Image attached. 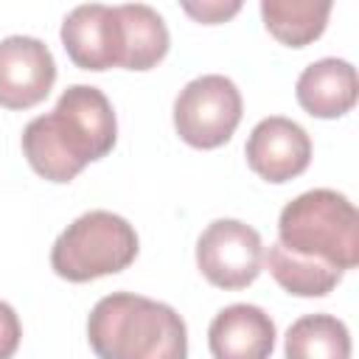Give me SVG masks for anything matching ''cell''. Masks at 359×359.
<instances>
[{
    "mask_svg": "<svg viewBox=\"0 0 359 359\" xmlns=\"http://www.w3.org/2000/svg\"><path fill=\"white\" fill-rule=\"evenodd\" d=\"M244 101L233 79L205 73L191 79L174 98V129L194 149L224 146L241 123Z\"/></svg>",
    "mask_w": 359,
    "mask_h": 359,
    "instance_id": "6",
    "label": "cell"
},
{
    "mask_svg": "<svg viewBox=\"0 0 359 359\" xmlns=\"http://www.w3.org/2000/svg\"><path fill=\"white\" fill-rule=\"evenodd\" d=\"M278 244L292 255L337 269L359 264V213L334 188H311L283 205L278 216Z\"/></svg>",
    "mask_w": 359,
    "mask_h": 359,
    "instance_id": "4",
    "label": "cell"
},
{
    "mask_svg": "<svg viewBox=\"0 0 359 359\" xmlns=\"http://www.w3.org/2000/svg\"><path fill=\"white\" fill-rule=\"evenodd\" d=\"M269 275L275 278V283L294 294V297H325L328 292L337 289V283L342 280V269L320 264V261H309L300 255H292L289 250H283L278 241L266 250L264 255Z\"/></svg>",
    "mask_w": 359,
    "mask_h": 359,
    "instance_id": "14",
    "label": "cell"
},
{
    "mask_svg": "<svg viewBox=\"0 0 359 359\" xmlns=\"http://www.w3.org/2000/svg\"><path fill=\"white\" fill-rule=\"evenodd\" d=\"M182 11L191 14L196 22H205V25H216V22H224L230 20L233 14L241 11V3L238 0H205V3H182Z\"/></svg>",
    "mask_w": 359,
    "mask_h": 359,
    "instance_id": "15",
    "label": "cell"
},
{
    "mask_svg": "<svg viewBox=\"0 0 359 359\" xmlns=\"http://www.w3.org/2000/svg\"><path fill=\"white\" fill-rule=\"evenodd\" d=\"M135 227L112 210H87L73 219L50 250V266L70 283H87L123 272L137 258Z\"/></svg>",
    "mask_w": 359,
    "mask_h": 359,
    "instance_id": "5",
    "label": "cell"
},
{
    "mask_svg": "<svg viewBox=\"0 0 359 359\" xmlns=\"http://www.w3.org/2000/svg\"><path fill=\"white\" fill-rule=\"evenodd\" d=\"M275 337L272 317L252 303L224 306L208 325V348L213 359H269Z\"/></svg>",
    "mask_w": 359,
    "mask_h": 359,
    "instance_id": "10",
    "label": "cell"
},
{
    "mask_svg": "<svg viewBox=\"0 0 359 359\" xmlns=\"http://www.w3.org/2000/svg\"><path fill=\"white\" fill-rule=\"evenodd\" d=\"M62 45L81 70H151L171 45L165 20L146 3H81L62 20Z\"/></svg>",
    "mask_w": 359,
    "mask_h": 359,
    "instance_id": "2",
    "label": "cell"
},
{
    "mask_svg": "<svg viewBox=\"0 0 359 359\" xmlns=\"http://www.w3.org/2000/svg\"><path fill=\"white\" fill-rule=\"evenodd\" d=\"M87 339L98 359H188V325L160 300L112 292L87 317Z\"/></svg>",
    "mask_w": 359,
    "mask_h": 359,
    "instance_id": "3",
    "label": "cell"
},
{
    "mask_svg": "<svg viewBox=\"0 0 359 359\" xmlns=\"http://www.w3.org/2000/svg\"><path fill=\"white\" fill-rule=\"evenodd\" d=\"M294 95L297 104L314 118L323 121L342 118L345 112L353 109L359 95L356 67L348 59H337V56L317 59L309 67H303V73L297 76Z\"/></svg>",
    "mask_w": 359,
    "mask_h": 359,
    "instance_id": "11",
    "label": "cell"
},
{
    "mask_svg": "<svg viewBox=\"0 0 359 359\" xmlns=\"http://www.w3.org/2000/svg\"><path fill=\"white\" fill-rule=\"evenodd\" d=\"M20 339H22V325L17 311L6 300H0V359H11L20 348Z\"/></svg>",
    "mask_w": 359,
    "mask_h": 359,
    "instance_id": "16",
    "label": "cell"
},
{
    "mask_svg": "<svg viewBox=\"0 0 359 359\" xmlns=\"http://www.w3.org/2000/svg\"><path fill=\"white\" fill-rule=\"evenodd\" d=\"M196 266L219 289L250 286L264 266V244L255 227L241 219H213L196 238Z\"/></svg>",
    "mask_w": 359,
    "mask_h": 359,
    "instance_id": "7",
    "label": "cell"
},
{
    "mask_svg": "<svg viewBox=\"0 0 359 359\" xmlns=\"http://www.w3.org/2000/svg\"><path fill=\"white\" fill-rule=\"evenodd\" d=\"M56 81L50 48L25 34L0 39V107L31 109L48 98Z\"/></svg>",
    "mask_w": 359,
    "mask_h": 359,
    "instance_id": "8",
    "label": "cell"
},
{
    "mask_svg": "<svg viewBox=\"0 0 359 359\" xmlns=\"http://www.w3.org/2000/svg\"><path fill=\"white\" fill-rule=\"evenodd\" d=\"M331 14V0H261V17L266 31L289 45L306 48L323 36Z\"/></svg>",
    "mask_w": 359,
    "mask_h": 359,
    "instance_id": "13",
    "label": "cell"
},
{
    "mask_svg": "<svg viewBox=\"0 0 359 359\" xmlns=\"http://www.w3.org/2000/svg\"><path fill=\"white\" fill-rule=\"evenodd\" d=\"M247 165L266 182H289L300 177L311 163V137L309 132L283 115L261 118L247 143H244Z\"/></svg>",
    "mask_w": 359,
    "mask_h": 359,
    "instance_id": "9",
    "label": "cell"
},
{
    "mask_svg": "<svg viewBox=\"0 0 359 359\" xmlns=\"http://www.w3.org/2000/svg\"><path fill=\"white\" fill-rule=\"evenodd\" d=\"M283 353L286 359H351V331L334 314H303L289 325Z\"/></svg>",
    "mask_w": 359,
    "mask_h": 359,
    "instance_id": "12",
    "label": "cell"
},
{
    "mask_svg": "<svg viewBox=\"0 0 359 359\" xmlns=\"http://www.w3.org/2000/svg\"><path fill=\"white\" fill-rule=\"evenodd\" d=\"M118 140V118L93 84H70L56 107L25 123L20 146L28 165L48 182H70L84 165L107 157Z\"/></svg>",
    "mask_w": 359,
    "mask_h": 359,
    "instance_id": "1",
    "label": "cell"
}]
</instances>
